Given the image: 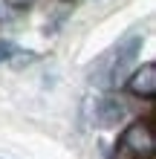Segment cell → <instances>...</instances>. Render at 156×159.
<instances>
[{
	"label": "cell",
	"instance_id": "obj_6",
	"mask_svg": "<svg viewBox=\"0 0 156 159\" xmlns=\"http://www.w3.org/2000/svg\"><path fill=\"white\" fill-rule=\"evenodd\" d=\"M3 17H6V3L0 0V20H3Z\"/></svg>",
	"mask_w": 156,
	"mask_h": 159
},
{
	"label": "cell",
	"instance_id": "obj_4",
	"mask_svg": "<svg viewBox=\"0 0 156 159\" xmlns=\"http://www.w3.org/2000/svg\"><path fill=\"white\" fill-rule=\"evenodd\" d=\"M124 104L118 98H101L96 104V121L98 127H116L118 121H124Z\"/></svg>",
	"mask_w": 156,
	"mask_h": 159
},
{
	"label": "cell",
	"instance_id": "obj_2",
	"mask_svg": "<svg viewBox=\"0 0 156 159\" xmlns=\"http://www.w3.org/2000/svg\"><path fill=\"white\" fill-rule=\"evenodd\" d=\"M142 43H145L142 35H130V38H124L122 43H118L116 58L110 61V81L113 84H124L127 81L136 58H139V52H142Z\"/></svg>",
	"mask_w": 156,
	"mask_h": 159
},
{
	"label": "cell",
	"instance_id": "obj_3",
	"mask_svg": "<svg viewBox=\"0 0 156 159\" xmlns=\"http://www.w3.org/2000/svg\"><path fill=\"white\" fill-rule=\"evenodd\" d=\"M127 90L133 93V96H139V98H153L156 96V64L148 61V64H142L139 70H133L130 75H127Z\"/></svg>",
	"mask_w": 156,
	"mask_h": 159
},
{
	"label": "cell",
	"instance_id": "obj_5",
	"mask_svg": "<svg viewBox=\"0 0 156 159\" xmlns=\"http://www.w3.org/2000/svg\"><path fill=\"white\" fill-rule=\"evenodd\" d=\"M12 55H15V46L9 43V41H0V64H3V61H9Z\"/></svg>",
	"mask_w": 156,
	"mask_h": 159
},
{
	"label": "cell",
	"instance_id": "obj_1",
	"mask_svg": "<svg viewBox=\"0 0 156 159\" xmlns=\"http://www.w3.org/2000/svg\"><path fill=\"white\" fill-rule=\"evenodd\" d=\"M122 151L133 153V156H142V159H150L153 151H156V136H153V125L148 119H139L133 125L124 127L122 139H118Z\"/></svg>",
	"mask_w": 156,
	"mask_h": 159
}]
</instances>
